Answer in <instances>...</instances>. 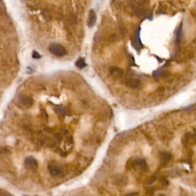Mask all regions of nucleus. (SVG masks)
<instances>
[{
	"instance_id": "9d476101",
	"label": "nucleus",
	"mask_w": 196,
	"mask_h": 196,
	"mask_svg": "<svg viewBox=\"0 0 196 196\" xmlns=\"http://www.w3.org/2000/svg\"><path fill=\"white\" fill-rule=\"evenodd\" d=\"M55 111L57 112V114L59 116H65L68 114V108L65 106H55Z\"/></svg>"
},
{
	"instance_id": "1a4fd4ad",
	"label": "nucleus",
	"mask_w": 196,
	"mask_h": 196,
	"mask_svg": "<svg viewBox=\"0 0 196 196\" xmlns=\"http://www.w3.org/2000/svg\"><path fill=\"white\" fill-rule=\"evenodd\" d=\"M96 21H97V15H96V12H94V10H90V13H89V15H88V26H89V27H92V26H94V25L95 24Z\"/></svg>"
},
{
	"instance_id": "f257e3e1",
	"label": "nucleus",
	"mask_w": 196,
	"mask_h": 196,
	"mask_svg": "<svg viewBox=\"0 0 196 196\" xmlns=\"http://www.w3.org/2000/svg\"><path fill=\"white\" fill-rule=\"evenodd\" d=\"M49 51L52 54L59 57L66 54V49L62 45L58 44H52L49 47Z\"/></svg>"
},
{
	"instance_id": "0eeeda50",
	"label": "nucleus",
	"mask_w": 196,
	"mask_h": 196,
	"mask_svg": "<svg viewBox=\"0 0 196 196\" xmlns=\"http://www.w3.org/2000/svg\"><path fill=\"white\" fill-rule=\"evenodd\" d=\"M19 100L24 106H26V107L31 106L32 102H33L30 97H27L25 95H20L19 97Z\"/></svg>"
},
{
	"instance_id": "f8f14e48",
	"label": "nucleus",
	"mask_w": 196,
	"mask_h": 196,
	"mask_svg": "<svg viewBox=\"0 0 196 196\" xmlns=\"http://www.w3.org/2000/svg\"><path fill=\"white\" fill-rule=\"evenodd\" d=\"M182 25L180 26L179 28L178 29L177 32H176V38H175V42L177 45H179L181 41H182Z\"/></svg>"
},
{
	"instance_id": "6e6552de",
	"label": "nucleus",
	"mask_w": 196,
	"mask_h": 196,
	"mask_svg": "<svg viewBox=\"0 0 196 196\" xmlns=\"http://www.w3.org/2000/svg\"><path fill=\"white\" fill-rule=\"evenodd\" d=\"M132 165L134 167H139L141 169H146L147 166L146 161L142 159H136L132 163Z\"/></svg>"
},
{
	"instance_id": "20e7f679",
	"label": "nucleus",
	"mask_w": 196,
	"mask_h": 196,
	"mask_svg": "<svg viewBox=\"0 0 196 196\" xmlns=\"http://www.w3.org/2000/svg\"><path fill=\"white\" fill-rule=\"evenodd\" d=\"M132 46L136 50H139L142 47V44H141V41L139 40V28H138L136 31L135 32L134 37L132 39Z\"/></svg>"
},
{
	"instance_id": "f3484780",
	"label": "nucleus",
	"mask_w": 196,
	"mask_h": 196,
	"mask_svg": "<svg viewBox=\"0 0 196 196\" xmlns=\"http://www.w3.org/2000/svg\"><path fill=\"white\" fill-rule=\"evenodd\" d=\"M124 196H136V195L133 193H130V194H127V195H124Z\"/></svg>"
},
{
	"instance_id": "dca6fc26",
	"label": "nucleus",
	"mask_w": 196,
	"mask_h": 196,
	"mask_svg": "<svg viewBox=\"0 0 196 196\" xmlns=\"http://www.w3.org/2000/svg\"><path fill=\"white\" fill-rule=\"evenodd\" d=\"M32 57H33V58H35V59H38V58H41V55L39 54H38V53L37 52H34L33 54H32Z\"/></svg>"
},
{
	"instance_id": "ddd939ff",
	"label": "nucleus",
	"mask_w": 196,
	"mask_h": 196,
	"mask_svg": "<svg viewBox=\"0 0 196 196\" xmlns=\"http://www.w3.org/2000/svg\"><path fill=\"white\" fill-rule=\"evenodd\" d=\"M171 159V155L168 153H163L161 154V161L163 163H168Z\"/></svg>"
},
{
	"instance_id": "f03ea898",
	"label": "nucleus",
	"mask_w": 196,
	"mask_h": 196,
	"mask_svg": "<svg viewBox=\"0 0 196 196\" xmlns=\"http://www.w3.org/2000/svg\"><path fill=\"white\" fill-rule=\"evenodd\" d=\"M48 171L53 176H58L62 174L61 168L55 163H50L48 165Z\"/></svg>"
},
{
	"instance_id": "a211bd4d",
	"label": "nucleus",
	"mask_w": 196,
	"mask_h": 196,
	"mask_svg": "<svg viewBox=\"0 0 196 196\" xmlns=\"http://www.w3.org/2000/svg\"><path fill=\"white\" fill-rule=\"evenodd\" d=\"M159 196H165V195H159Z\"/></svg>"
},
{
	"instance_id": "39448f33",
	"label": "nucleus",
	"mask_w": 196,
	"mask_h": 196,
	"mask_svg": "<svg viewBox=\"0 0 196 196\" xmlns=\"http://www.w3.org/2000/svg\"><path fill=\"white\" fill-rule=\"evenodd\" d=\"M125 84L130 88H137L140 86V80L136 78H129L126 80Z\"/></svg>"
},
{
	"instance_id": "9b49d317",
	"label": "nucleus",
	"mask_w": 196,
	"mask_h": 196,
	"mask_svg": "<svg viewBox=\"0 0 196 196\" xmlns=\"http://www.w3.org/2000/svg\"><path fill=\"white\" fill-rule=\"evenodd\" d=\"M134 14L138 17H144L146 15V10L137 6V7L135 8Z\"/></svg>"
},
{
	"instance_id": "423d86ee",
	"label": "nucleus",
	"mask_w": 196,
	"mask_h": 196,
	"mask_svg": "<svg viewBox=\"0 0 196 196\" xmlns=\"http://www.w3.org/2000/svg\"><path fill=\"white\" fill-rule=\"evenodd\" d=\"M110 73L113 78H116V79H120V78H123V71L122 69L119 68H112L110 70Z\"/></svg>"
},
{
	"instance_id": "4468645a",
	"label": "nucleus",
	"mask_w": 196,
	"mask_h": 196,
	"mask_svg": "<svg viewBox=\"0 0 196 196\" xmlns=\"http://www.w3.org/2000/svg\"><path fill=\"white\" fill-rule=\"evenodd\" d=\"M76 66L79 68L82 69L84 68H85L87 66V64L85 63V61L84 58H80V59L78 60V62H76Z\"/></svg>"
},
{
	"instance_id": "7ed1b4c3",
	"label": "nucleus",
	"mask_w": 196,
	"mask_h": 196,
	"mask_svg": "<svg viewBox=\"0 0 196 196\" xmlns=\"http://www.w3.org/2000/svg\"><path fill=\"white\" fill-rule=\"evenodd\" d=\"M25 166L29 169H34L38 167V163L35 160V159L29 156L27 157L25 160Z\"/></svg>"
},
{
	"instance_id": "2eb2a0df",
	"label": "nucleus",
	"mask_w": 196,
	"mask_h": 196,
	"mask_svg": "<svg viewBox=\"0 0 196 196\" xmlns=\"http://www.w3.org/2000/svg\"><path fill=\"white\" fill-rule=\"evenodd\" d=\"M156 176H152V177H150V178H149L148 179H147V181H146V184L147 185H151V184H153L155 181H156Z\"/></svg>"
}]
</instances>
